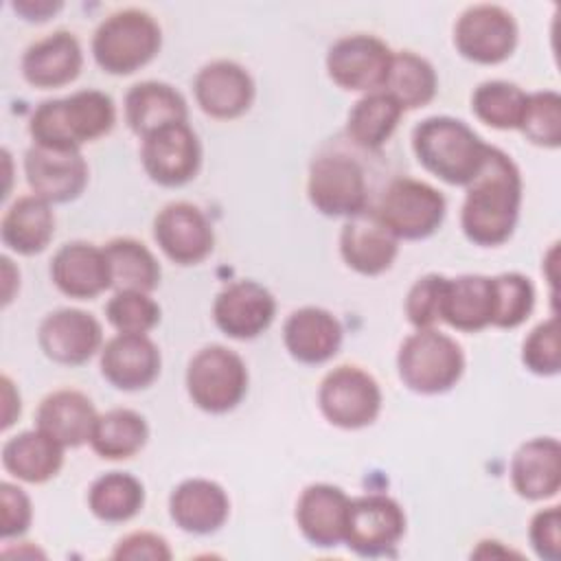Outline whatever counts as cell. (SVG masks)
<instances>
[{"label": "cell", "mask_w": 561, "mask_h": 561, "mask_svg": "<svg viewBox=\"0 0 561 561\" xmlns=\"http://www.w3.org/2000/svg\"><path fill=\"white\" fill-rule=\"evenodd\" d=\"M140 162L151 182L178 188L188 184L202 167V145L188 123L167 125L142 138Z\"/></svg>", "instance_id": "obj_13"}, {"label": "cell", "mask_w": 561, "mask_h": 561, "mask_svg": "<svg viewBox=\"0 0 561 561\" xmlns=\"http://www.w3.org/2000/svg\"><path fill=\"white\" fill-rule=\"evenodd\" d=\"M445 283L443 274H425L410 287L403 311L414 329H430L440 320Z\"/></svg>", "instance_id": "obj_42"}, {"label": "cell", "mask_w": 561, "mask_h": 561, "mask_svg": "<svg viewBox=\"0 0 561 561\" xmlns=\"http://www.w3.org/2000/svg\"><path fill=\"white\" fill-rule=\"evenodd\" d=\"M340 320L322 307H300L283 324V344L287 353L307 366H318L337 355L342 346Z\"/></svg>", "instance_id": "obj_23"}, {"label": "cell", "mask_w": 561, "mask_h": 561, "mask_svg": "<svg viewBox=\"0 0 561 561\" xmlns=\"http://www.w3.org/2000/svg\"><path fill=\"white\" fill-rule=\"evenodd\" d=\"M397 373L403 386L416 394H443L465 373L462 346L434 327L416 329L399 346Z\"/></svg>", "instance_id": "obj_5"}, {"label": "cell", "mask_w": 561, "mask_h": 561, "mask_svg": "<svg viewBox=\"0 0 561 561\" xmlns=\"http://www.w3.org/2000/svg\"><path fill=\"white\" fill-rule=\"evenodd\" d=\"M535 309V287L519 272L493 276V322L497 329H517Z\"/></svg>", "instance_id": "obj_38"}, {"label": "cell", "mask_w": 561, "mask_h": 561, "mask_svg": "<svg viewBox=\"0 0 561 561\" xmlns=\"http://www.w3.org/2000/svg\"><path fill=\"white\" fill-rule=\"evenodd\" d=\"M307 197L324 217H355L368 210L364 167L344 153H322L309 167Z\"/></svg>", "instance_id": "obj_9"}, {"label": "cell", "mask_w": 561, "mask_h": 561, "mask_svg": "<svg viewBox=\"0 0 561 561\" xmlns=\"http://www.w3.org/2000/svg\"><path fill=\"white\" fill-rule=\"evenodd\" d=\"M460 228L482 248H495L511 239L522 208V173L513 158L491 147L480 173L465 186Z\"/></svg>", "instance_id": "obj_1"}, {"label": "cell", "mask_w": 561, "mask_h": 561, "mask_svg": "<svg viewBox=\"0 0 561 561\" xmlns=\"http://www.w3.org/2000/svg\"><path fill=\"white\" fill-rule=\"evenodd\" d=\"M373 215L399 241H419L432 237L443 226L447 199L427 182L397 178L383 188Z\"/></svg>", "instance_id": "obj_6"}, {"label": "cell", "mask_w": 561, "mask_h": 561, "mask_svg": "<svg viewBox=\"0 0 561 561\" xmlns=\"http://www.w3.org/2000/svg\"><path fill=\"white\" fill-rule=\"evenodd\" d=\"M524 138L543 149L561 147V96L554 90L530 92L517 127Z\"/></svg>", "instance_id": "obj_39"}, {"label": "cell", "mask_w": 561, "mask_h": 561, "mask_svg": "<svg viewBox=\"0 0 561 561\" xmlns=\"http://www.w3.org/2000/svg\"><path fill=\"white\" fill-rule=\"evenodd\" d=\"M351 497L335 484H309L296 502V524L302 537L318 548L344 543Z\"/></svg>", "instance_id": "obj_25"}, {"label": "cell", "mask_w": 561, "mask_h": 561, "mask_svg": "<svg viewBox=\"0 0 561 561\" xmlns=\"http://www.w3.org/2000/svg\"><path fill=\"white\" fill-rule=\"evenodd\" d=\"M169 515L184 533L210 535L226 524L230 500L224 486L215 480L191 478L171 491Z\"/></svg>", "instance_id": "obj_26"}, {"label": "cell", "mask_w": 561, "mask_h": 561, "mask_svg": "<svg viewBox=\"0 0 561 561\" xmlns=\"http://www.w3.org/2000/svg\"><path fill=\"white\" fill-rule=\"evenodd\" d=\"M50 280L75 300H92L112 287L103 248L88 241L64 243L50 259Z\"/></svg>", "instance_id": "obj_20"}, {"label": "cell", "mask_w": 561, "mask_h": 561, "mask_svg": "<svg viewBox=\"0 0 561 561\" xmlns=\"http://www.w3.org/2000/svg\"><path fill=\"white\" fill-rule=\"evenodd\" d=\"M412 151L427 173L467 186L484 167L491 145L460 118L430 116L412 129Z\"/></svg>", "instance_id": "obj_3"}, {"label": "cell", "mask_w": 561, "mask_h": 561, "mask_svg": "<svg viewBox=\"0 0 561 561\" xmlns=\"http://www.w3.org/2000/svg\"><path fill=\"white\" fill-rule=\"evenodd\" d=\"M153 239L175 265H197L215 248V230L204 210L191 202H171L153 219Z\"/></svg>", "instance_id": "obj_14"}, {"label": "cell", "mask_w": 561, "mask_h": 561, "mask_svg": "<svg viewBox=\"0 0 561 561\" xmlns=\"http://www.w3.org/2000/svg\"><path fill=\"white\" fill-rule=\"evenodd\" d=\"M401 116V105L388 92H368L351 107L346 118V134L357 147L377 151L390 140Z\"/></svg>", "instance_id": "obj_34"}, {"label": "cell", "mask_w": 561, "mask_h": 561, "mask_svg": "<svg viewBox=\"0 0 561 561\" xmlns=\"http://www.w3.org/2000/svg\"><path fill=\"white\" fill-rule=\"evenodd\" d=\"M276 316L274 294L252 278L226 285L213 302L217 329L232 340H254L270 329Z\"/></svg>", "instance_id": "obj_17"}, {"label": "cell", "mask_w": 561, "mask_h": 561, "mask_svg": "<svg viewBox=\"0 0 561 561\" xmlns=\"http://www.w3.org/2000/svg\"><path fill=\"white\" fill-rule=\"evenodd\" d=\"M103 252L110 265L114 291L134 289L151 294L160 285V263L142 241L131 237H116L103 245Z\"/></svg>", "instance_id": "obj_33"}, {"label": "cell", "mask_w": 561, "mask_h": 561, "mask_svg": "<svg viewBox=\"0 0 561 561\" xmlns=\"http://www.w3.org/2000/svg\"><path fill=\"white\" fill-rule=\"evenodd\" d=\"M528 92L517 83L491 79L482 81L471 94V112L493 129H517L526 107Z\"/></svg>", "instance_id": "obj_37"}, {"label": "cell", "mask_w": 561, "mask_h": 561, "mask_svg": "<svg viewBox=\"0 0 561 561\" xmlns=\"http://www.w3.org/2000/svg\"><path fill=\"white\" fill-rule=\"evenodd\" d=\"M33 522V506L24 489L13 482L0 484V535L2 539L22 537Z\"/></svg>", "instance_id": "obj_43"}, {"label": "cell", "mask_w": 561, "mask_h": 561, "mask_svg": "<svg viewBox=\"0 0 561 561\" xmlns=\"http://www.w3.org/2000/svg\"><path fill=\"white\" fill-rule=\"evenodd\" d=\"M103 379L123 392L149 388L162 368V355L149 335L116 333L99 355Z\"/></svg>", "instance_id": "obj_19"}, {"label": "cell", "mask_w": 561, "mask_h": 561, "mask_svg": "<svg viewBox=\"0 0 561 561\" xmlns=\"http://www.w3.org/2000/svg\"><path fill=\"white\" fill-rule=\"evenodd\" d=\"M517 22L500 4H471L454 24V46L460 57L480 66L506 61L517 46Z\"/></svg>", "instance_id": "obj_10"}, {"label": "cell", "mask_w": 561, "mask_h": 561, "mask_svg": "<svg viewBox=\"0 0 561 561\" xmlns=\"http://www.w3.org/2000/svg\"><path fill=\"white\" fill-rule=\"evenodd\" d=\"M149 438L145 416L129 408H114L96 416L90 447L103 460L134 458Z\"/></svg>", "instance_id": "obj_32"}, {"label": "cell", "mask_w": 561, "mask_h": 561, "mask_svg": "<svg viewBox=\"0 0 561 561\" xmlns=\"http://www.w3.org/2000/svg\"><path fill=\"white\" fill-rule=\"evenodd\" d=\"M64 449L59 440L35 427L7 438L0 460L9 476L28 484H44L59 473Z\"/></svg>", "instance_id": "obj_29"}, {"label": "cell", "mask_w": 561, "mask_h": 561, "mask_svg": "<svg viewBox=\"0 0 561 561\" xmlns=\"http://www.w3.org/2000/svg\"><path fill=\"white\" fill-rule=\"evenodd\" d=\"M254 79L232 59H215L202 66L193 79V94L199 110L217 121L243 116L254 101Z\"/></svg>", "instance_id": "obj_18"}, {"label": "cell", "mask_w": 561, "mask_h": 561, "mask_svg": "<svg viewBox=\"0 0 561 561\" xmlns=\"http://www.w3.org/2000/svg\"><path fill=\"white\" fill-rule=\"evenodd\" d=\"M37 344L42 353L61 366H81L103 348L101 322L75 307L46 313L37 327Z\"/></svg>", "instance_id": "obj_15"}, {"label": "cell", "mask_w": 561, "mask_h": 561, "mask_svg": "<svg viewBox=\"0 0 561 561\" xmlns=\"http://www.w3.org/2000/svg\"><path fill=\"white\" fill-rule=\"evenodd\" d=\"M162 48V28L142 9L110 13L92 35V57L107 75H131L145 68Z\"/></svg>", "instance_id": "obj_4"}, {"label": "cell", "mask_w": 561, "mask_h": 561, "mask_svg": "<svg viewBox=\"0 0 561 561\" xmlns=\"http://www.w3.org/2000/svg\"><path fill=\"white\" fill-rule=\"evenodd\" d=\"M64 2L59 0H15L11 2V9L26 22H44L53 18Z\"/></svg>", "instance_id": "obj_46"}, {"label": "cell", "mask_w": 561, "mask_h": 561, "mask_svg": "<svg viewBox=\"0 0 561 561\" xmlns=\"http://www.w3.org/2000/svg\"><path fill=\"white\" fill-rule=\"evenodd\" d=\"M83 66V50L70 31H55L35 39L20 59L22 77L28 85L53 90L72 83Z\"/></svg>", "instance_id": "obj_21"}, {"label": "cell", "mask_w": 561, "mask_h": 561, "mask_svg": "<svg viewBox=\"0 0 561 561\" xmlns=\"http://www.w3.org/2000/svg\"><path fill=\"white\" fill-rule=\"evenodd\" d=\"M171 557L173 552L169 548V541L162 535L149 530H136L121 537L112 550V559L118 561H169Z\"/></svg>", "instance_id": "obj_45"}, {"label": "cell", "mask_w": 561, "mask_h": 561, "mask_svg": "<svg viewBox=\"0 0 561 561\" xmlns=\"http://www.w3.org/2000/svg\"><path fill=\"white\" fill-rule=\"evenodd\" d=\"M2 401H4V408H2V430H9L15 423V419L20 416V412H22L20 392L13 386L9 375H2Z\"/></svg>", "instance_id": "obj_47"}, {"label": "cell", "mask_w": 561, "mask_h": 561, "mask_svg": "<svg viewBox=\"0 0 561 561\" xmlns=\"http://www.w3.org/2000/svg\"><path fill=\"white\" fill-rule=\"evenodd\" d=\"M522 364L539 377H552L561 370V329L557 316L539 322L524 337Z\"/></svg>", "instance_id": "obj_41"}, {"label": "cell", "mask_w": 561, "mask_h": 561, "mask_svg": "<svg viewBox=\"0 0 561 561\" xmlns=\"http://www.w3.org/2000/svg\"><path fill=\"white\" fill-rule=\"evenodd\" d=\"M340 254L346 267L362 276L388 272L399 254V239L392 237L373 210L348 217L340 230Z\"/></svg>", "instance_id": "obj_22"}, {"label": "cell", "mask_w": 561, "mask_h": 561, "mask_svg": "<svg viewBox=\"0 0 561 561\" xmlns=\"http://www.w3.org/2000/svg\"><path fill=\"white\" fill-rule=\"evenodd\" d=\"M528 539L535 554L543 561L561 559V511L559 506L541 508L528 524Z\"/></svg>", "instance_id": "obj_44"}, {"label": "cell", "mask_w": 561, "mask_h": 561, "mask_svg": "<svg viewBox=\"0 0 561 561\" xmlns=\"http://www.w3.org/2000/svg\"><path fill=\"white\" fill-rule=\"evenodd\" d=\"M24 175L33 195L48 204H68L88 186V162L81 149L31 145L24 153Z\"/></svg>", "instance_id": "obj_16"}, {"label": "cell", "mask_w": 561, "mask_h": 561, "mask_svg": "<svg viewBox=\"0 0 561 561\" xmlns=\"http://www.w3.org/2000/svg\"><path fill=\"white\" fill-rule=\"evenodd\" d=\"M381 403L383 397L377 379L353 364L329 370L318 388L322 416L340 430L368 427L379 416Z\"/></svg>", "instance_id": "obj_8"}, {"label": "cell", "mask_w": 561, "mask_h": 561, "mask_svg": "<svg viewBox=\"0 0 561 561\" xmlns=\"http://www.w3.org/2000/svg\"><path fill=\"white\" fill-rule=\"evenodd\" d=\"M381 90L388 92L403 112L421 110L436 96L438 77L425 57L412 50H399L392 53L388 79Z\"/></svg>", "instance_id": "obj_36"}, {"label": "cell", "mask_w": 561, "mask_h": 561, "mask_svg": "<svg viewBox=\"0 0 561 561\" xmlns=\"http://www.w3.org/2000/svg\"><path fill=\"white\" fill-rule=\"evenodd\" d=\"M440 320L462 333H478L493 322V276L462 274L447 278Z\"/></svg>", "instance_id": "obj_30"}, {"label": "cell", "mask_w": 561, "mask_h": 561, "mask_svg": "<svg viewBox=\"0 0 561 561\" xmlns=\"http://www.w3.org/2000/svg\"><path fill=\"white\" fill-rule=\"evenodd\" d=\"M329 79L348 92H377L392 64L390 46L377 35L353 33L335 39L327 53Z\"/></svg>", "instance_id": "obj_11"}, {"label": "cell", "mask_w": 561, "mask_h": 561, "mask_svg": "<svg viewBox=\"0 0 561 561\" xmlns=\"http://www.w3.org/2000/svg\"><path fill=\"white\" fill-rule=\"evenodd\" d=\"M405 535V513L383 493L353 497L346 513L344 543L359 557L390 554Z\"/></svg>", "instance_id": "obj_12"}, {"label": "cell", "mask_w": 561, "mask_h": 561, "mask_svg": "<svg viewBox=\"0 0 561 561\" xmlns=\"http://www.w3.org/2000/svg\"><path fill=\"white\" fill-rule=\"evenodd\" d=\"M513 491L530 502L550 500L561 489V445L554 436H537L511 458Z\"/></svg>", "instance_id": "obj_24"}, {"label": "cell", "mask_w": 561, "mask_h": 561, "mask_svg": "<svg viewBox=\"0 0 561 561\" xmlns=\"http://www.w3.org/2000/svg\"><path fill=\"white\" fill-rule=\"evenodd\" d=\"M0 263H2V278H4V283H2V305L7 307L13 300V283L15 280L20 283V272L13 267L9 256H2Z\"/></svg>", "instance_id": "obj_48"}, {"label": "cell", "mask_w": 561, "mask_h": 561, "mask_svg": "<svg viewBox=\"0 0 561 561\" xmlns=\"http://www.w3.org/2000/svg\"><path fill=\"white\" fill-rule=\"evenodd\" d=\"M142 506L145 486L127 471H107L90 484L88 508L105 524H125L134 519Z\"/></svg>", "instance_id": "obj_35"}, {"label": "cell", "mask_w": 561, "mask_h": 561, "mask_svg": "<svg viewBox=\"0 0 561 561\" xmlns=\"http://www.w3.org/2000/svg\"><path fill=\"white\" fill-rule=\"evenodd\" d=\"M46 199L37 195H20L4 210L0 221L2 243L22 256L39 254L55 234V213Z\"/></svg>", "instance_id": "obj_31"}, {"label": "cell", "mask_w": 561, "mask_h": 561, "mask_svg": "<svg viewBox=\"0 0 561 561\" xmlns=\"http://www.w3.org/2000/svg\"><path fill=\"white\" fill-rule=\"evenodd\" d=\"M116 105L110 94L88 88L64 99L39 103L28 118L33 145L50 149H81L112 131Z\"/></svg>", "instance_id": "obj_2"}, {"label": "cell", "mask_w": 561, "mask_h": 561, "mask_svg": "<svg viewBox=\"0 0 561 561\" xmlns=\"http://www.w3.org/2000/svg\"><path fill=\"white\" fill-rule=\"evenodd\" d=\"M96 410L88 394L75 388H61L46 394L35 412V427L50 434L66 449L90 443Z\"/></svg>", "instance_id": "obj_28"}, {"label": "cell", "mask_w": 561, "mask_h": 561, "mask_svg": "<svg viewBox=\"0 0 561 561\" xmlns=\"http://www.w3.org/2000/svg\"><path fill=\"white\" fill-rule=\"evenodd\" d=\"M127 127L145 138L167 125L188 123L186 99L164 81L134 83L123 101Z\"/></svg>", "instance_id": "obj_27"}, {"label": "cell", "mask_w": 561, "mask_h": 561, "mask_svg": "<svg viewBox=\"0 0 561 561\" xmlns=\"http://www.w3.org/2000/svg\"><path fill=\"white\" fill-rule=\"evenodd\" d=\"M186 392L208 414L234 410L248 392V368L239 353L221 344L199 348L186 366Z\"/></svg>", "instance_id": "obj_7"}, {"label": "cell", "mask_w": 561, "mask_h": 561, "mask_svg": "<svg viewBox=\"0 0 561 561\" xmlns=\"http://www.w3.org/2000/svg\"><path fill=\"white\" fill-rule=\"evenodd\" d=\"M160 305L147 291L121 289L105 305V318L118 333L147 335L160 322Z\"/></svg>", "instance_id": "obj_40"}]
</instances>
